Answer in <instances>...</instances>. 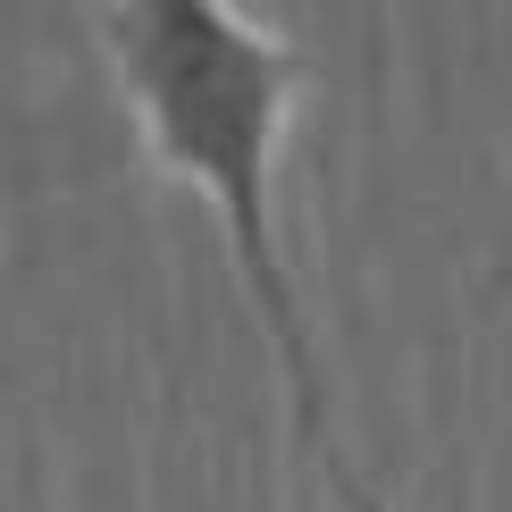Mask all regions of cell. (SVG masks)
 Masks as SVG:
<instances>
[{
  "mask_svg": "<svg viewBox=\"0 0 512 512\" xmlns=\"http://www.w3.org/2000/svg\"><path fill=\"white\" fill-rule=\"evenodd\" d=\"M93 42L143 160L210 202L227 269L244 277V303L294 395V429L319 462H336L345 445L328 429V387H319L294 261L277 236V152L311 93V51L252 26L236 0H101Z\"/></svg>",
  "mask_w": 512,
  "mask_h": 512,
  "instance_id": "1",
  "label": "cell"
},
{
  "mask_svg": "<svg viewBox=\"0 0 512 512\" xmlns=\"http://www.w3.org/2000/svg\"><path fill=\"white\" fill-rule=\"evenodd\" d=\"M319 479H328V487H336V504H345V512H387V504H378V496H370V487H361V479H353V462H345V454H336V462H319Z\"/></svg>",
  "mask_w": 512,
  "mask_h": 512,
  "instance_id": "2",
  "label": "cell"
}]
</instances>
